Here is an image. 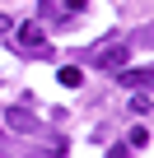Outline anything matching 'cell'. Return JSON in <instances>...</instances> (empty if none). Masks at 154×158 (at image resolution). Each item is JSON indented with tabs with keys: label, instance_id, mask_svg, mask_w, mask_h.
<instances>
[{
	"label": "cell",
	"instance_id": "cell-2",
	"mask_svg": "<svg viewBox=\"0 0 154 158\" xmlns=\"http://www.w3.org/2000/svg\"><path fill=\"white\" fill-rule=\"evenodd\" d=\"M5 121H10L19 135H33V130H37V116H33L28 107H10V112H5Z\"/></svg>",
	"mask_w": 154,
	"mask_h": 158
},
{
	"label": "cell",
	"instance_id": "cell-8",
	"mask_svg": "<svg viewBox=\"0 0 154 158\" xmlns=\"http://www.w3.org/2000/svg\"><path fill=\"white\" fill-rule=\"evenodd\" d=\"M10 28H14V23H10V14H0V37H5Z\"/></svg>",
	"mask_w": 154,
	"mask_h": 158
},
{
	"label": "cell",
	"instance_id": "cell-9",
	"mask_svg": "<svg viewBox=\"0 0 154 158\" xmlns=\"http://www.w3.org/2000/svg\"><path fill=\"white\" fill-rule=\"evenodd\" d=\"M65 5H70V10H84V5H89V0H65Z\"/></svg>",
	"mask_w": 154,
	"mask_h": 158
},
{
	"label": "cell",
	"instance_id": "cell-3",
	"mask_svg": "<svg viewBox=\"0 0 154 158\" xmlns=\"http://www.w3.org/2000/svg\"><path fill=\"white\" fill-rule=\"evenodd\" d=\"M126 51H131L126 42H117V47H103V51H98V65H103V70H117V65H126Z\"/></svg>",
	"mask_w": 154,
	"mask_h": 158
},
{
	"label": "cell",
	"instance_id": "cell-1",
	"mask_svg": "<svg viewBox=\"0 0 154 158\" xmlns=\"http://www.w3.org/2000/svg\"><path fill=\"white\" fill-rule=\"evenodd\" d=\"M14 42H19V51H28V56H47V37H42V28H37V23H24Z\"/></svg>",
	"mask_w": 154,
	"mask_h": 158
},
{
	"label": "cell",
	"instance_id": "cell-7",
	"mask_svg": "<svg viewBox=\"0 0 154 158\" xmlns=\"http://www.w3.org/2000/svg\"><path fill=\"white\" fill-rule=\"evenodd\" d=\"M108 158H131V144H121V149H112Z\"/></svg>",
	"mask_w": 154,
	"mask_h": 158
},
{
	"label": "cell",
	"instance_id": "cell-4",
	"mask_svg": "<svg viewBox=\"0 0 154 158\" xmlns=\"http://www.w3.org/2000/svg\"><path fill=\"white\" fill-rule=\"evenodd\" d=\"M126 89H154V70H121Z\"/></svg>",
	"mask_w": 154,
	"mask_h": 158
},
{
	"label": "cell",
	"instance_id": "cell-6",
	"mask_svg": "<svg viewBox=\"0 0 154 158\" xmlns=\"http://www.w3.org/2000/svg\"><path fill=\"white\" fill-rule=\"evenodd\" d=\"M61 84L65 89H80V70H61Z\"/></svg>",
	"mask_w": 154,
	"mask_h": 158
},
{
	"label": "cell",
	"instance_id": "cell-5",
	"mask_svg": "<svg viewBox=\"0 0 154 158\" xmlns=\"http://www.w3.org/2000/svg\"><path fill=\"white\" fill-rule=\"evenodd\" d=\"M135 47H154V23H149V28H140V33H135Z\"/></svg>",
	"mask_w": 154,
	"mask_h": 158
}]
</instances>
